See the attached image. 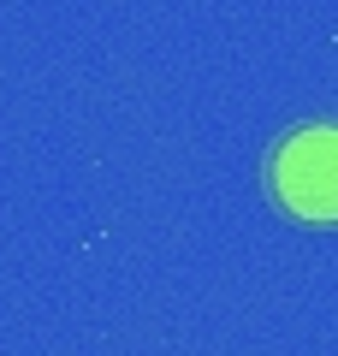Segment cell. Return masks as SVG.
<instances>
[{
  "mask_svg": "<svg viewBox=\"0 0 338 356\" xmlns=\"http://www.w3.org/2000/svg\"><path fill=\"white\" fill-rule=\"evenodd\" d=\"M267 196L303 226H338V125H303L267 154Z\"/></svg>",
  "mask_w": 338,
  "mask_h": 356,
  "instance_id": "1",
  "label": "cell"
}]
</instances>
